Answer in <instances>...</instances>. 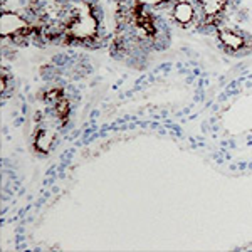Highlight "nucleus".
I'll use <instances>...</instances> for the list:
<instances>
[{"mask_svg":"<svg viewBox=\"0 0 252 252\" xmlns=\"http://www.w3.org/2000/svg\"><path fill=\"white\" fill-rule=\"evenodd\" d=\"M175 0H113L109 54L128 67L143 69L172 44L173 27L166 20Z\"/></svg>","mask_w":252,"mask_h":252,"instance_id":"1","label":"nucleus"},{"mask_svg":"<svg viewBox=\"0 0 252 252\" xmlns=\"http://www.w3.org/2000/svg\"><path fill=\"white\" fill-rule=\"evenodd\" d=\"M111 27L101 0H58L51 3L44 31L46 46L99 51L109 46Z\"/></svg>","mask_w":252,"mask_h":252,"instance_id":"2","label":"nucleus"},{"mask_svg":"<svg viewBox=\"0 0 252 252\" xmlns=\"http://www.w3.org/2000/svg\"><path fill=\"white\" fill-rule=\"evenodd\" d=\"M51 5L42 0H20L19 3H2V40L10 46L26 47L31 44L46 46L44 31Z\"/></svg>","mask_w":252,"mask_h":252,"instance_id":"3","label":"nucleus"},{"mask_svg":"<svg viewBox=\"0 0 252 252\" xmlns=\"http://www.w3.org/2000/svg\"><path fill=\"white\" fill-rule=\"evenodd\" d=\"M200 17L198 34L212 35L215 31L230 22L242 0H190Z\"/></svg>","mask_w":252,"mask_h":252,"instance_id":"4","label":"nucleus"},{"mask_svg":"<svg viewBox=\"0 0 252 252\" xmlns=\"http://www.w3.org/2000/svg\"><path fill=\"white\" fill-rule=\"evenodd\" d=\"M215 44L222 51V54L229 58L242 59L249 58L252 54V32L246 31L244 27L230 26L225 24L220 29L214 32Z\"/></svg>","mask_w":252,"mask_h":252,"instance_id":"5","label":"nucleus"},{"mask_svg":"<svg viewBox=\"0 0 252 252\" xmlns=\"http://www.w3.org/2000/svg\"><path fill=\"white\" fill-rule=\"evenodd\" d=\"M166 20L172 27L184 32H198V24H200L198 12L190 0H175L166 14Z\"/></svg>","mask_w":252,"mask_h":252,"instance_id":"6","label":"nucleus"},{"mask_svg":"<svg viewBox=\"0 0 252 252\" xmlns=\"http://www.w3.org/2000/svg\"><path fill=\"white\" fill-rule=\"evenodd\" d=\"M52 2H58V0H52Z\"/></svg>","mask_w":252,"mask_h":252,"instance_id":"7","label":"nucleus"}]
</instances>
